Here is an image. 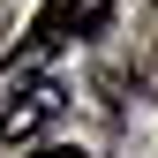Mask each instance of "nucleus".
Instances as JSON below:
<instances>
[{"mask_svg": "<svg viewBox=\"0 0 158 158\" xmlns=\"http://www.w3.org/2000/svg\"><path fill=\"white\" fill-rule=\"evenodd\" d=\"M53 113H60V83H53V75H38V83H23L8 106H0V135H8V143H30Z\"/></svg>", "mask_w": 158, "mask_h": 158, "instance_id": "f03ea898", "label": "nucleus"}, {"mask_svg": "<svg viewBox=\"0 0 158 158\" xmlns=\"http://www.w3.org/2000/svg\"><path fill=\"white\" fill-rule=\"evenodd\" d=\"M30 158H90V151H75V143H45V151H30Z\"/></svg>", "mask_w": 158, "mask_h": 158, "instance_id": "7ed1b4c3", "label": "nucleus"}, {"mask_svg": "<svg viewBox=\"0 0 158 158\" xmlns=\"http://www.w3.org/2000/svg\"><path fill=\"white\" fill-rule=\"evenodd\" d=\"M98 23H106V0H45L38 23H30V38H23V60H45L68 38H90Z\"/></svg>", "mask_w": 158, "mask_h": 158, "instance_id": "f257e3e1", "label": "nucleus"}]
</instances>
